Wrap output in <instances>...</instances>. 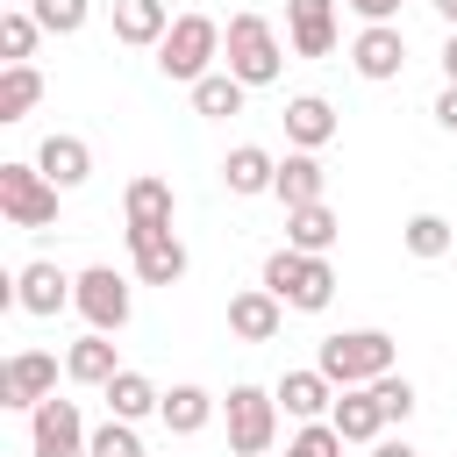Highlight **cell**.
<instances>
[{
  "instance_id": "10",
  "label": "cell",
  "mask_w": 457,
  "mask_h": 457,
  "mask_svg": "<svg viewBox=\"0 0 457 457\" xmlns=\"http://www.w3.org/2000/svg\"><path fill=\"white\" fill-rule=\"evenodd\" d=\"M129 257L143 286H179L186 278V243L171 228H129Z\"/></svg>"
},
{
  "instance_id": "27",
  "label": "cell",
  "mask_w": 457,
  "mask_h": 457,
  "mask_svg": "<svg viewBox=\"0 0 457 457\" xmlns=\"http://www.w3.org/2000/svg\"><path fill=\"white\" fill-rule=\"evenodd\" d=\"M243 93H250V86H243L236 71H207V79L193 86V107H200L207 121H228V114H243Z\"/></svg>"
},
{
  "instance_id": "36",
  "label": "cell",
  "mask_w": 457,
  "mask_h": 457,
  "mask_svg": "<svg viewBox=\"0 0 457 457\" xmlns=\"http://www.w3.org/2000/svg\"><path fill=\"white\" fill-rule=\"evenodd\" d=\"M436 121L457 136V86H443V100H436Z\"/></svg>"
},
{
  "instance_id": "24",
  "label": "cell",
  "mask_w": 457,
  "mask_h": 457,
  "mask_svg": "<svg viewBox=\"0 0 457 457\" xmlns=\"http://www.w3.org/2000/svg\"><path fill=\"white\" fill-rule=\"evenodd\" d=\"M114 36L121 43H164L171 36V14H164V0H114Z\"/></svg>"
},
{
  "instance_id": "16",
  "label": "cell",
  "mask_w": 457,
  "mask_h": 457,
  "mask_svg": "<svg viewBox=\"0 0 457 457\" xmlns=\"http://www.w3.org/2000/svg\"><path fill=\"white\" fill-rule=\"evenodd\" d=\"M278 328H286V307H278L264 286H250V293L228 300V336H243V343H271Z\"/></svg>"
},
{
  "instance_id": "7",
  "label": "cell",
  "mask_w": 457,
  "mask_h": 457,
  "mask_svg": "<svg viewBox=\"0 0 457 457\" xmlns=\"http://www.w3.org/2000/svg\"><path fill=\"white\" fill-rule=\"evenodd\" d=\"M100 336H121L129 328V278L114 271V264H93V271H79V300H71Z\"/></svg>"
},
{
  "instance_id": "15",
  "label": "cell",
  "mask_w": 457,
  "mask_h": 457,
  "mask_svg": "<svg viewBox=\"0 0 457 457\" xmlns=\"http://www.w3.org/2000/svg\"><path fill=\"white\" fill-rule=\"evenodd\" d=\"M321 186H328V171H321V157H314V150H286V157H278L271 193L286 200V214H293V207H314V200H321Z\"/></svg>"
},
{
  "instance_id": "23",
  "label": "cell",
  "mask_w": 457,
  "mask_h": 457,
  "mask_svg": "<svg viewBox=\"0 0 457 457\" xmlns=\"http://www.w3.org/2000/svg\"><path fill=\"white\" fill-rule=\"evenodd\" d=\"M64 371L79 378V386H107L121 364H114V336H100V328H86L71 350H64Z\"/></svg>"
},
{
  "instance_id": "4",
  "label": "cell",
  "mask_w": 457,
  "mask_h": 457,
  "mask_svg": "<svg viewBox=\"0 0 457 457\" xmlns=\"http://www.w3.org/2000/svg\"><path fill=\"white\" fill-rule=\"evenodd\" d=\"M221 50H228V71L243 79V86H271L278 79V29L264 21V14H228V36H221Z\"/></svg>"
},
{
  "instance_id": "25",
  "label": "cell",
  "mask_w": 457,
  "mask_h": 457,
  "mask_svg": "<svg viewBox=\"0 0 457 457\" xmlns=\"http://www.w3.org/2000/svg\"><path fill=\"white\" fill-rule=\"evenodd\" d=\"M121 214H129V228H171V186L164 179H129Z\"/></svg>"
},
{
  "instance_id": "2",
  "label": "cell",
  "mask_w": 457,
  "mask_h": 457,
  "mask_svg": "<svg viewBox=\"0 0 457 457\" xmlns=\"http://www.w3.org/2000/svg\"><path fill=\"white\" fill-rule=\"evenodd\" d=\"M264 293H271L278 307H293V314H321V307L336 300V271H328V257L271 250V257H264Z\"/></svg>"
},
{
  "instance_id": "28",
  "label": "cell",
  "mask_w": 457,
  "mask_h": 457,
  "mask_svg": "<svg viewBox=\"0 0 457 457\" xmlns=\"http://www.w3.org/2000/svg\"><path fill=\"white\" fill-rule=\"evenodd\" d=\"M36 100H43V71L36 64H7L0 71V121H21Z\"/></svg>"
},
{
  "instance_id": "20",
  "label": "cell",
  "mask_w": 457,
  "mask_h": 457,
  "mask_svg": "<svg viewBox=\"0 0 457 457\" xmlns=\"http://www.w3.org/2000/svg\"><path fill=\"white\" fill-rule=\"evenodd\" d=\"M100 393H107V414H114V421H143V414H157V407H164V393H157L143 371H129V364H121Z\"/></svg>"
},
{
  "instance_id": "37",
  "label": "cell",
  "mask_w": 457,
  "mask_h": 457,
  "mask_svg": "<svg viewBox=\"0 0 457 457\" xmlns=\"http://www.w3.org/2000/svg\"><path fill=\"white\" fill-rule=\"evenodd\" d=\"M371 457H421V450H407L400 436H378V443H371Z\"/></svg>"
},
{
  "instance_id": "13",
  "label": "cell",
  "mask_w": 457,
  "mask_h": 457,
  "mask_svg": "<svg viewBox=\"0 0 457 457\" xmlns=\"http://www.w3.org/2000/svg\"><path fill=\"white\" fill-rule=\"evenodd\" d=\"M286 36L300 57H328L336 50V0H286Z\"/></svg>"
},
{
  "instance_id": "33",
  "label": "cell",
  "mask_w": 457,
  "mask_h": 457,
  "mask_svg": "<svg viewBox=\"0 0 457 457\" xmlns=\"http://www.w3.org/2000/svg\"><path fill=\"white\" fill-rule=\"evenodd\" d=\"M286 457H343V436H336V421H307V428L286 443Z\"/></svg>"
},
{
  "instance_id": "38",
  "label": "cell",
  "mask_w": 457,
  "mask_h": 457,
  "mask_svg": "<svg viewBox=\"0 0 457 457\" xmlns=\"http://www.w3.org/2000/svg\"><path fill=\"white\" fill-rule=\"evenodd\" d=\"M443 71H450V86H457V29L443 36Z\"/></svg>"
},
{
  "instance_id": "35",
  "label": "cell",
  "mask_w": 457,
  "mask_h": 457,
  "mask_svg": "<svg viewBox=\"0 0 457 457\" xmlns=\"http://www.w3.org/2000/svg\"><path fill=\"white\" fill-rule=\"evenodd\" d=\"M343 7H357V14H364V29H371V21H393V14H400V0H343Z\"/></svg>"
},
{
  "instance_id": "26",
  "label": "cell",
  "mask_w": 457,
  "mask_h": 457,
  "mask_svg": "<svg viewBox=\"0 0 457 457\" xmlns=\"http://www.w3.org/2000/svg\"><path fill=\"white\" fill-rule=\"evenodd\" d=\"M157 414H164V428H171V436H200V428L214 421V393H207V386H171Z\"/></svg>"
},
{
  "instance_id": "19",
  "label": "cell",
  "mask_w": 457,
  "mask_h": 457,
  "mask_svg": "<svg viewBox=\"0 0 457 457\" xmlns=\"http://www.w3.org/2000/svg\"><path fill=\"white\" fill-rule=\"evenodd\" d=\"M343 236V221H336V207L328 200H314V207H293L286 214V250H307V257H328V243Z\"/></svg>"
},
{
  "instance_id": "1",
  "label": "cell",
  "mask_w": 457,
  "mask_h": 457,
  "mask_svg": "<svg viewBox=\"0 0 457 457\" xmlns=\"http://www.w3.org/2000/svg\"><path fill=\"white\" fill-rule=\"evenodd\" d=\"M393 357H400V343H393L386 328H343V336H321L314 371H321L336 393H350V386H378V378L393 371Z\"/></svg>"
},
{
  "instance_id": "5",
  "label": "cell",
  "mask_w": 457,
  "mask_h": 457,
  "mask_svg": "<svg viewBox=\"0 0 457 457\" xmlns=\"http://www.w3.org/2000/svg\"><path fill=\"white\" fill-rule=\"evenodd\" d=\"M221 414H228V450H236V457H264V450H271V436H278V393H264V386H228Z\"/></svg>"
},
{
  "instance_id": "11",
  "label": "cell",
  "mask_w": 457,
  "mask_h": 457,
  "mask_svg": "<svg viewBox=\"0 0 457 457\" xmlns=\"http://www.w3.org/2000/svg\"><path fill=\"white\" fill-rule=\"evenodd\" d=\"M71 300H79V278H64L50 257H36V264H21V271H14V307H29V314H43V321H50V314H64Z\"/></svg>"
},
{
  "instance_id": "22",
  "label": "cell",
  "mask_w": 457,
  "mask_h": 457,
  "mask_svg": "<svg viewBox=\"0 0 457 457\" xmlns=\"http://www.w3.org/2000/svg\"><path fill=\"white\" fill-rule=\"evenodd\" d=\"M221 179H228V193H271L278 157H271V150H257V143H236V150L221 157Z\"/></svg>"
},
{
  "instance_id": "21",
  "label": "cell",
  "mask_w": 457,
  "mask_h": 457,
  "mask_svg": "<svg viewBox=\"0 0 457 457\" xmlns=\"http://www.w3.org/2000/svg\"><path fill=\"white\" fill-rule=\"evenodd\" d=\"M278 407H286L293 421H321V414L336 407V386H328L321 371H286V378H278Z\"/></svg>"
},
{
  "instance_id": "34",
  "label": "cell",
  "mask_w": 457,
  "mask_h": 457,
  "mask_svg": "<svg viewBox=\"0 0 457 457\" xmlns=\"http://www.w3.org/2000/svg\"><path fill=\"white\" fill-rule=\"evenodd\" d=\"M371 393H378V407H386V421H407V414H414V386H407L400 371H386V378H378Z\"/></svg>"
},
{
  "instance_id": "9",
  "label": "cell",
  "mask_w": 457,
  "mask_h": 457,
  "mask_svg": "<svg viewBox=\"0 0 457 457\" xmlns=\"http://www.w3.org/2000/svg\"><path fill=\"white\" fill-rule=\"evenodd\" d=\"M50 393H57V357H50V350H14V357H7V371H0V400L36 414Z\"/></svg>"
},
{
  "instance_id": "32",
  "label": "cell",
  "mask_w": 457,
  "mask_h": 457,
  "mask_svg": "<svg viewBox=\"0 0 457 457\" xmlns=\"http://www.w3.org/2000/svg\"><path fill=\"white\" fill-rule=\"evenodd\" d=\"M86 457H143L136 421H114V414H107V428H93V450H86Z\"/></svg>"
},
{
  "instance_id": "6",
  "label": "cell",
  "mask_w": 457,
  "mask_h": 457,
  "mask_svg": "<svg viewBox=\"0 0 457 457\" xmlns=\"http://www.w3.org/2000/svg\"><path fill=\"white\" fill-rule=\"evenodd\" d=\"M0 214L14 228H50L57 221V186L36 164H0Z\"/></svg>"
},
{
  "instance_id": "8",
  "label": "cell",
  "mask_w": 457,
  "mask_h": 457,
  "mask_svg": "<svg viewBox=\"0 0 457 457\" xmlns=\"http://www.w3.org/2000/svg\"><path fill=\"white\" fill-rule=\"evenodd\" d=\"M29 443H36V457H86L93 450V436H86V421H79V400H43L36 414H29Z\"/></svg>"
},
{
  "instance_id": "30",
  "label": "cell",
  "mask_w": 457,
  "mask_h": 457,
  "mask_svg": "<svg viewBox=\"0 0 457 457\" xmlns=\"http://www.w3.org/2000/svg\"><path fill=\"white\" fill-rule=\"evenodd\" d=\"M450 243H457V228H450L443 214H414V221H407V250H414L421 264H428V257H450Z\"/></svg>"
},
{
  "instance_id": "14",
  "label": "cell",
  "mask_w": 457,
  "mask_h": 457,
  "mask_svg": "<svg viewBox=\"0 0 457 457\" xmlns=\"http://www.w3.org/2000/svg\"><path fill=\"white\" fill-rule=\"evenodd\" d=\"M36 171H43L57 193H71V186H86V179H93V150H86L79 136H43V150H36Z\"/></svg>"
},
{
  "instance_id": "3",
  "label": "cell",
  "mask_w": 457,
  "mask_h": 457,
  "mask_svg": "<svg viewBox=\"0 0 457 457\" xmlns=\"http://www.w3.org/2000/svg\"><path fill=\"white\" fill-rule=\"evenodd\" d=\"M221 36H228V29H221L214 14H179V21H171V36L157 43V71H164V79H179V86H200V79H207V64L221 57Z\"/></svg>"
},
{
  "instance_id": "12",
  "label": "cell",
  "mask_w": 457,
  "mask_h": 457,
  "mask_svg": "<svg viewBox=\"0 0 457 457\" xmlns=\"http://www.w3.org/2000/svg\"><path fill=\"white\" fill-rule=\"evenodd\" d=\"M350 64H357V79H400V64H407V36H400L393 21H371V29H357Z\"/></svg>"
},
{
  "instance_id": "18",
  "label": "cell",
  "mask_w": 457,
  "mask_h": 457,
  "mask_svg": "<svg viewBox=\"0 0 457 457\" xmlns=\"http://www.w3.org/2000/svg\"><path fill=\"white\" fill-rule=\"evenodd\" d=\"M328 136H336V107H328L321 93L286 100V143H293V150H321Z\"/></svg>"
},
{
  "instance_id": "29",
  "label": "cell",
  "mask_w": 457,
  "mask_h": 457,
  "mask_svg": "<svg viewBox=\"0 0 457 457\" xmlns=\"http://www.w3.org/2000/svg\"><path fill=\"white\" fill-rule=\"evenodd\" d=\"M36 36H43V21H36L29 7H7V14H0V57H7V64H29Z\"/></svg>"
},
{
  "instance_id": "39",
  "label": "cell",
  "mask_w": 457,
  "mask_h": 457,
  "mask_svg": "<svg viewBox=\"0 0 457 457\" xmlns=\"http://www.w3.org/2000/svg\"><path fill=\"white\" fill-rule=\"evenodd\" d=\"M436 14H443V21H450V29H457V0H436Z\"/></svg>"
},
{
  "instance_id": "17",
  "label": "cell",
  "mask_w": 457,
  "mask_h": 457,
  "mask_svg": "<svg viewBox=\"0 0 457 457\" xmlns=\"http://www.w3.org/2000/svg\"><path fill=\"white\" fill-rule=\"evenodd\" d=\"M328 421H336L343 443H378V436H386V407H378L371 386H350V393L328 407Z\"/></svg>"
},
{
  "instance_id": "31",
  "label": "cell",
  "mask_w": 457,
  "mask_h": 457,
  "mask_svg": "<svg viewBox=\"0 0 457 457\" xmlns=\"http://www.w3.org/2000/svg\"><path fill=\"white\" fill-rule=\"evenodd\" d=\"M86 7L93 0H29V14L43 21V36H79L86 29Z\"/></svg>"
}]
</instances>
